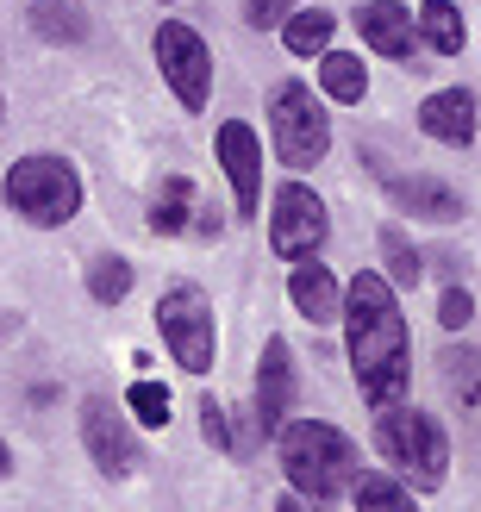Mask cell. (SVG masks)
<instances>
[{"mask_svg":"<svg viewBox=\"0 0 481 512\" xmlns=\"http://www.w3.org/2000/svg\"><path fill=\"white\" fill-rule=\"evenodd\" d=\"M419 132L463 150V144L475 138V94H469V88H444V94H432V100L419 107Z\"/></svg>","mask_w":481,"mask_h":512,"instance_id":"4fadbf2b","label":"cell"},{"mask_svg":"<svg viewBox=\"0 0 481 512\" xmlns=\"http://www.w3.org/2000/svg\"><path fill=\"white\" fill-rule=\"evenodd\" d=\"M388 194H394V207L413 213V219H432V225L463 219V200L450 194L444 182H432V175H400V182H388Z\"/></svg>","mask_w":481,"mask_h":512,"instance_id":"9a60e30c","label":"cell"},{"mask_svg":"<svg viewBox=\"0 0 481 512\" xmlns=\"http://www.w3.org/2000/svg\"><path fill=\"white\" fill-rule=\"evenodd\" d=\"M82 444H88L94 469L107 475V481H132L138 463H144V444L132 438V425L119 419V406H113L107 394H94V400L82 406Z\"/></svg>","mask_w":481,"mask_h":512,"instance_id":"ba28073f","label":"cell"},{"mask_svg":"<svg viewBox=\"0 0 481 512\" xmlns=\"http://www.w3.org/2000/svg\"><path fill=\"white\" fill-rule=\"evenodd\" d=\"M7 469H13V450H7V444H0V475H7Z\"/></svg>","mask_w":481,"mask_h":512,"instance_id":"83f0119b","label":"cell"},{"mask_svg":"<svg viewBox=\"0 0 481 512\" xmlns=\"http://www.w3.org/2000/svg\"><path fill=\"white\" fill-rule=\"evenodd\" d=\"M0 113H7V107H0Z\"/></svg>","mask_w":481,"mask_h":512,"instance_id":"f546056e","label":"cell"},{"mask_svg":"<svg viewBox=\"0 0 481 512\" xmlns=\"http://www.w3.org/2000/svg\"><path fill=\"white\" fill-rule=\"evenodd\" d=\"M288 294H294V306H300V313H307L313 325H332V319L344 313V288H338V275H332V269H319L313 256H300V263H294Z\"/></svg>","mask_w":481,"mask_h":512,"instance_id":"5bb4252c","label":"cell"},{"mask_svg":"<svg viewBox=\"0 0 481 512\" xmlns=\"http://www.w3.org/2000/svg\"><path fill=\"white\" fill-rule=\"evenodd\" d=\"M269 132H275V157L288 163V175L325 163V150H332V125H325L319 94L300 82H282L269 94Z\"/></svg>","mask_w":481,"mask_h":512,"instance_id":"5b68a950","label":"cell"},{"mask_svg":"<svg viewBox=\"0 0 481 512\" xmlns=\"http://www.w3.org/2000/svg\"><path fill=\"white\" fill-rule=\"evenodd\" d=\"M419 38L438 50V57H457V50L469 44V32H463V13L450 7V0H425L419 7Z\"/></svg>","mask_w":481,"mask_h":512,"instance_id":"ac0fdd59","label":"cell"},{"mask_svg":"<svg viewBox=\"0 0 481 512\" xmlns=\"http://www.w3.org/2000/svg\"><path fill=\"white\" fill-rule=\"evenodd\" d=\"M132 413H138V425H150V431H163L169 425V388H157V381H138L132 388Z\"/></svg>","mask_w":481,"mask_h":512,"instance_id":"d4e9b609","label":"cell"},{"mask_svg":"<svg viewBox=\"0 0 481 512\" xmlns=\"http://www.w3.org/2000/svg\"><path fill=\"white\" fill-rule=\"evenodd\" d=\"M350 500H357L363 512H407V506H413L407 488H394V475H363V481H350Z\"/></svg>","mask_w":481,"mask_h":512,"instance_id":"44dd1931","label":"cell"},{"mask_svg":"<svg viewBox=\"0 0 481 512\" xmlns=\"http://www.w3.org/2000/svg\"><path fill=\"white\" fill-rule=\"evenodd\" d=\"M357 32H363V44L375 50V57H394V63H407L419 50L413 13L400 7V0H369V7H357Z\"/></svg>","mask_w":481,"mask_h":512,"instance_id":"7c38bea8","label":"cell"},{"mask_svg":"<svg viewBox=\"0 0 481 512\" xmlns=\"http://www.w3.org/2000/svg\"><path fill=\"white\" fill-rule=\"evenodd\" d=\"M7 331H13V319H0V338H7Z\"/></svg>","mask_w":481,"mask_h":512,"instance_id":"f1b7e54d","label":"cell"},{"mask_svg":"<svg viewBox=\"0 0 481 512\" xmlns=\"http://www.w3.org/2000/svg\"><path fill=\"white\" fill-rule=\"evenodd\" d=\"M188 219H194V182L188 175H169L157 188V207H150V232L175 238V232H188Z\"/></svg>","mask_w":481,"mask_h":512,"instance_id":"d6986e66","label":"cell"},{"mask_svg":"<svg viewBox=\"0 0 481 512\" xmlns=\"http://www.w3.org/2000/svg\"><path fill=\"white\" fill-rule=\"evenodd\" d=\"M282 469H288V481L307 500H338L344 494V481L357 475V444L344 438L338 425H325V419H288L282 431Z\"/></svg>","mask_w":481,"mask_h":512,"instance_id":"7a4b0ae2","label":"cell"},{"mask_svg":"<svg viewBox=\"0 0 481 512\" xmlns=\"http://www.w3.org/2000/svg\"><path fill=\"white\" fill-rule=\"evenodd\" d=\"M444 375H450V388H457V400H463V406H475V400H481V356H475V350L450 344V350H444Z\"/></svg>","mask_w":481,"mask_h":512,"instance_id":"603a6c76","label":"cell"},{"mask_svg":"<svg viewBox=\"0 0 481 512\" xmlns=\"http://www.w3.org/2000/svg\"><path fill=\"white\" fill-rule=\"evenodd\" d=\"M382 263H388V275H394V288H419V250L400 238L394 225L382 232Z\"/></svg>","mask_w":481,"mask_h":512,"instance_id":"cb8c5ba5","label":"cell"},{"mask_svg":"<svg viewBox=\"0 0 481 512\" xmlns=\"http://www.w3.org/2000/svg\"><path fill=\"white\" fill-rule=\"evenodd\" d=\"M7 207L25 219V225H69L75 213H82V175H75V163L63 157H19L7 169Z\"/></svg>","mask_w":481,"mask_h":512,"instance_id":"277c9868","label":"cell"},{"mask_svg":"<svg viewBox=\"0 0 481 512\" xmlns=\"http://www.w3.org/2000/svg\"><path fill=\"white\" fill-rule=\"evenodd\" d=\"M344 331H350V369H357L363 400L394 406L413 381V338L388 275H357L344 288Z\"/></svg>","mask_w":481,"mask_h":512,"instance_id":"6da1fadb","label":"cell"},{"mask_svg":"<svg viewBox=\"0 0 481 512\" xmlns=\"http://www.w3.org/2000/svg\"><path fill=\"white\" fill-rule=\"evenodd\" d=\"M469 313H475V300H469L463 288H450V294L438 300V325H444V331H463V325H469Z\"/></svg>","mask_w":481,"mask_h":512,"instance_id":"4316f807","label":"cell"},{"mask_svg":"<svg viewBox=\"0 0 481 512\" xmlns=\"http://www.w3.org/2000/svg\"><path fill=\"white\" fill-rule=\"evenodd\" d=\"M325 232H332V225H325V200L313 188L288 182L282 194H275V213H269V244H275V256L300 263V256H313L325 244Z\"/></svg>","mask_w":481,"mask_h":512,"instance_id":"9c48e42d","label":"cell"},{"mask_svg":"<svg viewBox=\"0 0 481 512\" xmlns=\"http://www.w3.org/2000/svg\"><path fill=\"white\" fill-rule=\"evenodd\" d=\"M288 13H294V0H244V25H257V32H282Z\"/></svg>","mask_w":481,"mask_h":512,"instance_id":"484cf974","label":"cell"},{"mask_svg":"<svg viewBox=\"0 0 481 512\" xmlns=\"http://www.w3.org/2000/svg\"><path fill=\"white\" fill-rule=\"evenodd\" d=\"M319 88L338 100V107H357V100L369 94V75L357 57H344V50H325V69H319Z\"/></svg>","mask_w":481,"mask_h":512,"instance_id":"ffe728a7","label":"cell"},{"mask_svg":"<svg viewBox=\"0 0 481 512\" xmlns=\"http://www.w3.org/2000/svg\"><path fill=\"white\" fill-rule=\"evenodd\" d=\"M375 450H382V463L407 481V488L419 494H432L438 481L450 475V444H444V431L413 413V406H375Z\"/></svg>","mask_w":481,"mask_h":512,"instance_id":"3957f363","label":"cell"},{"mask_svg":"<svg viewBox=\"0 0 481 512\" xmlns=\"http://www.w3.org/2000/svg\"><path fill=\"white\" fill-rule=\"evenodd\" d=\"M157 331H163L169 356L188 375H207L213 369V306H207L200 288H169L157 300Z\"/></svg>","mask_w":481,"mask_h":512,"instance_id":"52a82bcc","label":"cell"},{"mask_svg":"<svg viewBox=\"0 0 481 512\" xmlns=\"http://www.w3.org/2000/svg\"><path fill=\"white\" fill-rule=\"evenodd\" d=\"M257 413L269 425V438L294 419V350L282 338L263 344V363H257Z\"/></svg>","mask_w":481,"mask_h":512,"instance_id":"8fae6325","label":"cell"},{"mask_svg":"<svg viewBox=\"0 0 481 512\" xmlns=\"http://www.w3.org/2000/svg\"><path fill=\"white\" fill-rule=\"evenodd\" d=\"M32 32L50 44H82L88 38V7L82 0H38L32 7Z\"/></svg>","mask_w":481,"mask_h":512,"instance_id":"2e32d148","label":"cell"},{"mask_svg":"<svg viewBox=\"0 0 481 512\" xmlns=\"http://www.w3.org/2000/svg\"><path fill=\"white\" fill-rule=\"evenodd\" d=\"M157 69H163L169 94L182 100L188 113H200L213 100V50H207V38H200L194 25H182V19L157 25Z\"/></svg>","mask_w":481,"mask_h":512,"instance_id":"8992f818","label":"cell"},{"mask_svg":"<svg viewBox=\"0 0 481 512\" xmlns=\"http://www.w3.org/2000/svg\"><path fill=\"white\" fill-rule=\"evenodd\" d=\"M88 294L100 306H119L125 294H132V263H119V256H100V263L88 269Z\"/></svg>","mask_w":481,"mask_h":512,"instance_id":"7402d4cb","label":"cell"},{"mask_svg":"<svg viewBox=\"0 0 481 512\" xmlns=\"http://www.w3.org/2000/svg\"><path fill=\"white\" fill-rule=\"evenodd\" d=\"M219 169H225V182H232L238 219H250V213H257V200H263V150H257V132H250L244 119H225L219 125Z\"/></svg>","mask_w":481,"mask_h":512,"instance_id":"30bf717a","label":"cell"},{"mask_svg":"<svg viewBox=\"0 0 481 512\" xmlns=\"http://www.w3.org/2000/svg\"><path fill=\"white\" fill-rule=\"evenodd\" d=\"M282 44L288 57H325V44H332V13L325 7H300L282 19Z\"/></svg>","mask_w":481,"mask_h":512,"instance_id":"e0dca14e","label":"cell"}]
</instances>
